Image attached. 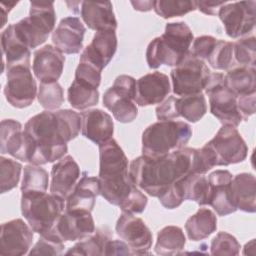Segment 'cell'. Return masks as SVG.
Returning a JSON list of instances; mask_svg holds the SVG:
<instances>
[{
  "instance_id": "cell-34",
  "label": "cell",
  "mask_w": 256,
  "mask_h": 256,
  "mask_svg": "<svg viewBox=\"0 0 256 256\" xmlns=\"http://www.w3.org/2000/svg\"><path fill=\"white\" fill-rule=\"evenodd\" d=\"M176 117H183L185 120L196 123L207 112L206 99L203 93L189 96L175 97Z\"/></svg>"
},
{
  "instance_id": "cell-19",
  "label": "cell",
  "mask_w": 256,
  "mask_h": 256,
  "mask_svg": "<svg viewBox=\"0 0 256 256\" xmlns=\"http://www.w3.org/2000/svg\"><path fill=\"white\" fill-rule=\"evenodd\" d=\"M65 56L56 47L47 44L34 52L32 70L41 83L58 82L62 75Z\"/></svg>"
},
{
  "instance_id": "cell-39",
  "label": "cell",
  "mask_w": 256,
  "mask_h": 256,
  "mask_svg": "<svg viewBox=\"0 0 256 256\" xmlns=\"http://www.w3.org/2000/svg\"><path fill=\"white\" fill-rule=\"evenodd\" d=\"M22 165L12 159L0 157V192L6 193L14 189L20 180Z\"/></svg>"
},
{
  "instance_id": "cell-46",
  "label": "cell",
  "mask_w": 256,
  "mask_h": 256,
  "mask_svg": "<svg viewBox=\"0 0 256 256\" xmlns=\"http://www.w3.org/2000/svg\"><path fill=\"white\" fill-rule=\"evenodd\" d=\"M256 93L237 97V107L241 115L242 121L248 120L250 116L255 113V104H256Z\"/></svg>"
},
{
  "instance_id": "cell-20",
  "label": "cell",
  "mask_w": 256,
  "mask_h": 256,
  "mask_svg": "<svg viewBox=\"0 0 256 256\" xmlns=\"http://www.w3.org/2000/svg\"><path fill=\"white\" fill-rule=\"evenodd\" d=\"M86 28L78 17L63 18L52 33V43L63 54H77L83 47Z\"/></svg>"
},
{
  "instance_id": "cell-40",
  "label": "cell",
  "mask_w": 256,
  "mask_h": 256,
  "mask_svg": "<svg viewBox=\"0 0 256 256\" xmlns=\"http://www.w3.org/2000/svg\"><path fill=\"white\" fill-rule=\"evenodd\" d=\"M233 46L234 43L232 42L217 40L212 52L207 58L210 66L216 70H229L234 61Z\"/></svg>"
},
{
  "instance_id": "cell-26",
  "label": "cell",
  "mask_w": 256,
  "mask_h": 256,
  "mask_svg": "<svg viewBox=\"0 0 256 256\" xmlns=\"http://www.w3.org/2000/svg\"><path fill=\"white\" fill-rule=\"evenodd\" d=\"M229 196L236 210L254 213L256 210V179L251 173L235 175L229 186Z\"/></svg>"
},
{
  "instance_id": "cell-42",
  "label": "cell",
  "mask_w": 256,
  "mask_h": 256,
  "mask_svg": "<svg viewBox=\"0 0 256 256\" xmlns=\"http://www.w3.org/2000/svg\"><path fill=\"white\" fill-rule=\"evenodd\" d=\"M240 244L237 239L228 232H219L211 241L210 252L212 255H238Z\"/></svg>"
},
{
  "instance_id": "cell-14",
  "label": "cell",
  "mask_w": 256,
  "mask_h": 256,
  "mask_svg": "<svg viewBox=\"0 0 256 256\" xmlns=\"http://www.w3.org/2000/svg\"><path fill=\"white\" fill-rule=\"evenodd\" d=\"M95 232V224L90 211L65 210L51 230L44 235H52L61 241L83 240Z\"/></svg>"
},
{
  "instance_id": "cell-44",
  "label": "cell",
  "mask_w": 256,
  "mask_h": 256,
  "mask_svg": "<svg viewBox=\"0 0 256 256\" xmlns=\"http://www.w3.org/2000/svg\"><path fill=\"white\" fill-rule=\"evenodd\" d=\"M101 70L96 67L86 63L79 61V64L75 70L74 79L85 82L95 88H98L101 82Z\"/></svg>"
},
{
  "instance_id": "cell-1",
  "label": "cell",
  "mask_w": 256,
  "mask_h": 256,
  "mask_svg": "<svg viewBox=\"0 0 256 256\" xmlns=\"http://www.w3.org/2000/svg\"><path fill=\"white\" fill-rule=\"evenodd\" d=\"M81 126L80 114L70 109L46 110L31 117L24 125L33 145L29 163L41 166L64 157L67 143L78 136Z\"/></svg>"
},
{
  "instance_id": "cell-30",
  "label": "cell",
  "mask_w": 256,
  "mask_h": 256,
  "mask_svg": "<svg viewBox=\"0 0 256 256\" xmlns=\"http://www.w3.org/2000/svg\"><path fill=\"white\" fill-rule=\"evenodd\" d=\"M224 79L226 87L237 97L256 93L255 67L239 66L229 69Z\"/></svg>"
},
{
  "instance_id": "cell-50",
  "label": "cell",
  "mask_w": 256,
  "mask_h": 256,
  "mask_svg": "<svg viewBox=\"0 0 256 256\" xmlns=\"http://www.w3.org/2000/svg\"><path fill=\"white\" fill-rule=\"evenodd\" d=\"M17 1L16 2H1L0 3V8H1V15H2V22H1V28H3V26L6 24L7 21V15L8 13L12 10V8L17 5Z\"/></svg>"
},
{
  "instance_id": "cell-49",
  "label": "cell",
  "mask_w": 256,
  "mask_h": 256,
  "mask_svg": "<svg viewBox=\"0 0 256 256\" xmlns=\"http://www.w3.org/2000/svg\"><path fill=\"white\" fill-rule=\"evenodd\" d=\"M130 3L135 10L141 12L150 11L154 7V1H131Z\"/></svg>"
},
{
  "instance_id": "cell-31",
  "label": "cell",
  "mask_w": 256,
  "mask_h": 256,
  "mask_svg": "<svg viewBox=\"0 0 256 256\" xmlns=\"http://www.w3.org/2000/svg\"><path fill=\"white\" fill-rule=\"evenodd\" d=\"M217 229V218L208 208H200L185 223L187 236L192 241H200L209 237Z\"/></svg>"
},
{
  "instance_id": "cell-8",
  "label": "cell",
  "mask_w": 256,
  "mask_h": 256,
  "mask_svg": "<svg viewBox=\"0 0 256 256\" xmlns=\"http://www.w3.org/2000/svg\"><path fill=\"white\" fill-rule=\"evenodd\" d=\"M210 73L206 63L193 56L189 51L184 60L171 70L173 93L181 97L202 93Z\"/></svg>"
},
{
  "instance_id": "cell-28",
  "label": "cell",
  "mask_w": 256,
  "mask_h": 256,
  "mask_svg": "<svg viewBox=\"0 0 256 256\" xmlns=\"http://www.w3.org/2000/svg\"><path fill=\"white\" fill-rule=\"evenodd\" d=\"M1 46L7 68L18 65L30 67V48L18 36L13 24L1 33Z\"/></svg>"
},
{
  "instance_id": "cell-11",
  "label": "cell",
  "mask_w": 256,
  "mask_h": 256,
  "mask_svg": "<svg viewBox=\"0 0 256 256\" xmlns=\"http://www.w3.org/2000/svg\"><path fill=\"white\" fill-rule=\"evenodd\" d=\"M100 186H114L130 178L128 159L116 140L111 138L99 145Z\"/></svg>"
},
{
  "instance_id": "cell-32",
  "label": "cell",
  "mask_w": 256,
  "mask_h": 256,
  "mask_svg": "<svg viewBox=\"0 0 256 256\" xmlns=\"http://www.w3.org/2000/svg\"><path fill=\"white\" fill-rule=\"evenodd\" d=\"M185 243L183 230L178 226L169 225L158 232L154 250L158 255H174L184 249Z\"/></svg>"
},
{
  "instance_id": "cell-33",
  "label": "cell",
  "mask_w": 256,
  "mask_h": 256,
  "mask_svg": "<svg viewBox=\"0 0 256 256\" xmlns=\"http://www.w3.org/2000/svg\"><path fill=\"white\" fill-rule=\"evenodd\" d=\"M70 105L77 110H85L95 106L99 101V91L85 82L74 79L67 91Z\"/></svg>"
},
{
  "instance_id": "cell-5",
  "label": "cell",
  "mask_w": 256,
  "mask_h": 256,
  "mask_svg": "<svg viewBox=\"0 0 256 256\" xmlns=\"http://www.w3.org/2000/svg\"><path fill=\"white\" fill-rule=\"evenodd\" d=\"M64 199L40 191L22 192L21 213L32 230L39 235L48 233L64 212Z\"/></svg>"
},
{
  "instance_id": "cell-6",
  "label": "cell",
  "mask_w": 256,
  "mask_h": 256,
  "mask_svg": "<svg viewBox=\"0 0 256 256\" xmlns=\"http://www.w3.org/2000/svg\"><path fill=\"white\" fill-rule=\"evenodd\" d=\"M56 23L54 2L31 1L29 16L14 23V29L21 40L29 47L36 48L43 44L53 32Z\"/></svg>"
},
{
  "instance_id": "cell-2",
  "label": "cell",
  "mask_w": 256,
  "mask_h": 256,
  "mask_svg": "<svg viewBox=\"0 0 256 256\" xmlns=\"http://www.w3.org/2000/svg\"><path fill=\"white\" fill-rule=\"evenodd\" d=\"M203 174L199 149L183 147L161 157L141 155L129 166L132 182L148 195L158 197L181 178L192 174Z\"/></svg>"
},
{
  "instance_id": "cell-38",
  "label": "cell",
  "mask_w": 256,
  "mask_h": 256,
  "mask_svg": "<svg viewBox=\"0 0 256 256\" xmlns=\"http://www.w3.org/2000/svg\"><path fill=\"white\" fill-rule=\"evenodd\" d=\"M37 99L44 109L57 110L64 103L63 88L58 82L41 83L38 88Z\"/></svg>"
},
{
  "instance_id": "cell-18",
  "label": "cell",
  "mask_w": 256,
  "mask_h": 256,
  "mask_svg": "<svg viewBox=\"0 0 256 256\" xmlns=\"http://www.w3.org/2000/svg\"><path fill=\"white\" fill-rule=\"evenodd\" d=\"M171 91L168 76L159 71L148 73L136 81L135 103L141 107L160 104Z\"/></svg>"
},
{
  "instance_id": "cell-48",
  "label": "cell",
  "mask_w": 256,
  "mask_h": 256,
  "mask_svg": "<svg viewBox=\"0 0 256 256\" xmlns=\"http://www.w3.org/2000/svg\"><path fill=\"white\" fill-rule=\"evenodd\" d=\"M226 1H196V9L206 15L215 16Z\"/></svg>"
},
{
  "instance_id": "cell-3",
  "label": "cell",
  "mask_w": 256,
  "mask_h": 256,
  "mask_svg": "<svg viewBox=\"0 0 256 256\" xmlns=\"http://www.w3.org/2000/svg\"><path fill=\"white\" fill-rule=\"evenodd\" d=\"M193 40V33L185 22L167 23L164 33L147 46L146 61L149 68L157 69L161 65L176 67L188 54Z\"/></svg>"
},
{
  "instance_id": "cell-17",
  "label": "cell",
  "mask_w": 256,
  "mask_h": 256,
  "mask_svg": "<svg viewBox=\"0 0 256 256\" xmlns=\"http://www.w3.org/2000/svg\"><path fill=\"white\" fill-rule=\"evenodd\" d=\"M33 145L29 136L22 129L20 122L14 119L1 121L0 151L23 162H30Z\"/></svg>"
},
{
  "instance_id": "cell-35",
  "label": "cell",
  "mask_w": 256,
  "mask_h": 256,
  "mask_svg": "<svg viewBox=\"0 0 256 256\" xmlns=\"http://www.w3.org/2000/svg\"><path fill=\"white\" fill-rule=\"evenodd\" d=\"M49 184L48 172L39 165H27L24 167L21 183V192L40 191L46 192Z\"/></svg>"
},
{
  "instance_id": "cell-9",
  "label": "cell",
  "mask_w": 256,
  "mask_h": 256,
  "mask_svg": "<svg viewBox=\"0 0 256 256\" xmlns=\"http://www.w3.org/2000/svg\"><path fill=\"white\" fill-rule=\"evenodd\" d=\"M205 93L209 98L210 112L223 125L237 127L242 121L237 107V96L225 85L224 74L210 73Z\"/></svg>"
},
{
  "instance_id": "cell-15",
  "label": "cell",
  "mask_w": 256,
  "mask_h": 256,
  "mask_svg": "<svg viewBox=\"0 0 256 256\" xmlns=\"http://www.w3.org/2000/svg\"><path fill=\"white\" fill-rule=\"evenodd\" d=\"M115 230L117 235L128 244L133 255L150 254L153 237L141 218L122 212L116 222Z\"/></svg>"
},
{
  "instance_id": "cell-23",
  "label": "cell",
  "mask_w": 256,
  "mask_h": 256,
  "mask_svg": "<svg viewBox=\"0 0 256 256\" xmlns=\"http://www.w3.org/2000/svg\"><path fill=\"white\" fill-rule=\"evenodd\" d=\"M82 135L100 145L110 140L114 133L112 117L101 109H89L80 113Z\"/></svg>"
},
{
  "instance_id": "cell-25",
  "label": "cell",
  "mask_w": 256,
  "mask_h": 256,
  "mask_svg": "<svg viewBox=\"0 0 256 256\" xmlns=\"http://www.w3.org/2000/svg\"><path fill=\"white\" fill-rule=\"evenodd\" d=\"M80 16L88 28L99 31H115L117 21L110 1H80Z\"/></svg>"
},
{
  "instance_id": "cell-22",
  "label": "cell",
  "mask_w": 256,
  "mask_h": 256,
  "mask_svg": "<svg viewBox=\"0 0 256 256\" xmlns=\"http://www.w3.org/2000/svg\"><path fill=\"white\" fill-rule=\"evenodd\" d=\"M80 177V168L71 155L59 159L51 170L50 193L64 200L73 191Z\"/></svg>"
},
{
  "instance_id": "cell-4",
  "label": "cell",
  "mask_w": 256,
  "mask_h": 256,
  "mask_svg": "<svg viewBox=\"0 0 256 256\" xmlns=\"http://www.w3.org/2000/svg\"><path fill=\"white\" fill-rule=\"evenodd\" d=\"M191 136L192 128L184 121H157L142 133V155L165 156L185 147Z\"/></svg>"
},
{
  "instance_id": "cell-13",
  "label": "cell",
  "mask_w": 256,
  "mask_h": 256,
  "mask_svg": "<svg viewBox=\"0 0 256 256\" xmlns=\"http://www.w3.org/2000/svg\"><path fill=\"white\" fill-rule=\"evenodd\" d=\"M230 38H239L252 32L256 23V2H226L217 14Z\"/></svg>"
},
{
  "instance_id": "cell-45",
  "label": "cell",
  "mask_w": 256,
  "mask_h": 256,
  "mask_svg": "<svg viewBox=\"0 0 256 256\" xmlns=\"http://www.w3.org/2000/svg\"><path fill=\"white\" fill-rule=\"evenodd\" d=\"M217 39L210 35H203L193 40L192 47L189 50L193 56L201 60H207L208 56L212 52Z\"/></svg>"
},
{
  "instance_id": "cell-7",
  "label": "cell",
  "mask_w": 256,
  "mask_h": 256,
  "mask_svg": "<svg viewBox=\"0 0 256 256\" xmlns=\"http://www.w3.org/2000/svg\"><path fill=\"white\" fill-rule=\"evenodd\" d=\"M136 80L129 75H119L103 95V105L121 123H131L138 115L135 103Z\"/></svg>"
},
{
  "instance_id": "cell-43",
  "label": "cell",
  "mask_w": 256,
  "mask_h": 256,
  "mask_svg": "<svg viewBox=\"0 0 256 256\" xmlns=\"http://www.w3.org/2000/svg\"><path fill=\"white\" fill-rule=\"evenodd\" d=\"M65 249L64 242L52 235H40L39 240L29 255H61Z\"/></svg>"
},
{
  "instance_id": "cell-10",
  "label": "cell",
  "mask_w": 256,
  "mask_h": 256,
  "mask_svg": "<svg viewBox=\"0 0 256 256\" xmlns=\"http://www.w3.org/2000/svg\"><path fill=\"white\" fill-rule=\"evenodd\" d=\"M213 157L215 166H228L244 161L248 147L234 126L223 125L204 145Z\"/></svg>"
},
{
  "instance_id": "cell-36",
  "label": "cell",
  "mask_w": 256,
  "mask_h": 256,
  "mask_svg": "<svg viewBox=\"0 0 256 256\" xmlns=\"http://www.w3.org/2000/svg\"><path fill=\"white\" fill-rule=\"evenodd\" d=\"M153 10L155 13L164 18L184 16L185 14L196 10V1L191 0H157L154 1Z\"/></svg>"
},
{
  "instance_id": "cell-37",
  "label": "cell",
  "mask_w": 256,
  "mask_h": 256,
  "mask_svg": "<svg viewBox=\"0 0 256 256\" xmlns=\"http://www.w3.org/2000/svg\"><path fill=\"white\" fill-rule=\"evenodd\" d=\"M109 241V237L105 232L98 231L94 235L92 234L84 241H79L72 248H70L66 255H105L106 244Z\"/></svg>"
},
{
  "instance_id": "cell-12",
  "label": "cell",
  "mask_w": 256,
  "mask_h": 256,
  "mask_svg": "<svg viewBox=\"0 0 256 256\" xmlns=\"http://www.w3.org/2000/svg\"><path fill=\"white\" fill-rule=\"evenodd\" d=\"M4 95L7 102L18 109L29 107L37 96L36 81L29 66L18 65L6 69Z\"/></svg>"
},
{
  "instance_id": "cell-27",
  "label": "cell",
  "mask_w": 256,
  "mask_h": 256,
  "mask_svg": "<svg viewBox=\"0 0 256 256\" xmlns=\"http://www.w3.org/2000/svg\"><path fill=\"white\" fill-rule=\"evenodd\" d=\"M100 194V181L98 177L88 176L83 173L73 191L66 199L65 210L92 211L97 196Z\"/></svg>"
},
{
  "instance_id": "cell-41",
  "label": "cell",
  "mask_w": 256,
  "mask_h": 256,
  "mask_svg": "<svg viewBox=\"0 0 256 256\" xmlns=\"http://www.w3.org/2000/svg\"><path fill=\"white\" fill-rule=\"evenodd\" d=\"M233 56L240 66L255 67L256 59V38L247 36L240 38L233 46Z\"/></svg>"
},
{
  "instance_id": "cell-21",
  "label": "cell",
  "mask_w": 256,
  "mask_h": 256,
  "mask_svg": "<svg viewBox=\"0 0 256 256\" xmlns=\"http://www.w3.org/2000/svg\"><path fill=\"white\" fill-rule=\"evenodd\" d=\"M117 44L115 31L96 32L91 43L83 50L79 61L86 62L102 71L112 60Z\"/></svg>"
},
{
  "instance_id": "cell-29",
  "label": "cell",
  "mask_w": 256,
  "mask_h": 256,
  "mask_svg": "<svg viewBox=\"0 0 256 256\" xmlns=\"http://www.w3.org/2000/svg\"><path fill=\"white\" fill-rule=\"evenodd\" d=\"M183 200L195 201L199 206L209 204L210 185L204 174H189L176 182Z\"/></svg>"
},
{
  "instance_id": "cell-24",
  "label": "cell",
  "mask_w": 256,
  "mask_h": 256,
  "mask_svg": "<svg viewBox=\"0 0 256 256\" xmlns=\"http://www.w3.org/2000/svg\"><path fill=\"white\" fill-rule=\"evenodd\" d=\"M233 176L228 170H216L207 177L210 185L209 204L219 216H226L236 212L229 196V186Z\"/></svg>"
},
{
  "instance_id": "cell-16",
  "label": "cell",
  "mask_w": 256,
  "mask_h": 256,
  "mask_svg": "<svg viewBox=\"0 0 256 256\" xmlns=\"http://www.w3.org/2000/svg\"><path fill=\"white\" fill-rule=\"evenodd\" d=\"M29 224L17 218L1 224L0 254L4 256L24 255L30 249L34 234Z\"/></svg>"
},
{
  "instance_id": "cell-47",
  "label": "cell",
  "mask_w": 256,
  "mask_h": 256,
  "mask_svg": "<svg viewBox=\"0 0 256 256\" xmlns=\"http://www.w3.org/2000/svg\"><path fill=\"white\" fill-rule=\"evenodd\" d=\"M105 255H133V252L124 241L109 239L106 244Z\"/></svg>"
}]
</instances>
